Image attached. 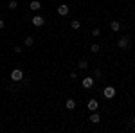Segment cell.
<instances>
[{
    "label": "cell",
    "instance_id": "cell-1",
    "mask_svg": "<svg viewBox=\"0 0 135 133\" xmlns=\"http://www.w3.org/2000/svg\"><path fill=\"white\" fill-rule=\"evenodd\" d=\"M11 79L15 83H20L22 79H23V72H22V68H15V70L11 72Z\"/></svg>",
    "mask_w": 135,
    "mask_h": 133
},
{
    "label": "cell",
    "instance_id": "cell-2",
    "mask_svg": "<svg viewBox=\"0 0 135 133\" xmlns=\"http://www.w3.org/2000/svg\"><path fill=\"white\" fill-rule=\"evenodd\" d=\"M103 95L106 97V99H114V97H115V88H114V86H110V85H108V86H104Z\"/></svg>",
    "mask_w": 135,
    "mask_h": 133
},
{
    "label": "cell",
    "instance_id": "cell-3",
    "mask_svg": "<svg viewBox=\"0 0 135 133\" xmlns=\"http://www.w3.org/2000/svg\"><path fill=\"white\" fill-rule=\"evenodd\" d=\"M117 47H119V49H128V47H130V38H128V36L119 38V41H117Z\"/></svg>",
    "mask_w": 135,
    "mask_h": 133
},
{
    "label": "cell",
    "instance_id": "cell-4",
    "mask_svg": "<svg viewBox=\"0 0 135 133\" xmlns=\"http://www.w3.org/2000/svg\"><path fill=\"white\" fill-rule=\"evenodd\" d=\"M43 23H45V20H43L42 14H36V16H32V25H34V27H43Z\"/></svg>",
    "mask_w": 135,
    "mask_h": 133
},
{
    "label": "cell",
    "instance_id": "cell-5",
    "mask_svg": "<svg viewBox=\"0 0 135 133\" xmlns=\"http://www.w3.org/2000/svg\"><path fill=\"white\" fill-rule=\"evenodd\" d=\"M81 85H83V88H92L94 86V77H83V81H81Z\"/></svg>",
    "mask_w": 135,
    "mask_h": 133
},
{
    "label": "cell",
    "instance_id": "cell-6",
    "mask_svg": "<svg viewBox=\"0 0 135 133\" xmlns=\"http://www.w3.org/2000/svg\"><path fill=\"white\" fill-rule=\"evenodd\" d=\"M58 14H60V16H67V14H69V6H67V4L58 6Z\"/></svg>",
    "mask_w": 135,
    "mask_h": 133
},
{
    "label": "cell",
    "instance_id": "cell-7",
    "mask_svg": "<svg viewBox=\"0 0 135 133\" xmlns=\"http://www.w3.org/2000/svg\"><path fill=\"white\" fill-rule=\"evenodd\" d=\"M86 108H88L90 112H95V110L99 108V102L95 101V99H90V101H88V104H86Z\"/></svg>",
    "mask_w": 135,
    "mask_h": 133
},
{
    "label": "cell",
    "instance_id": "cell-8",
    "mask_svg": "<svg viewBox=\"0 0 135 133\" xmlns=\"http://www.w3.org/2000/svg\"><path fill=\"white\" fill-rule=\"evenodd\" d=\"M29 7H31L32 11H40V9H42V4H40L38 0H32L31 4H29Z\"/></svg>",
    "mask_w": 135,
    "mask_h": 133
},
{
    "label": "cell",
    "instance_id": "cell-9",
    "mask_svg": "<svg viewBox=\"0 0 135 133\" xmlns=\"http://www.w3.org/2000/svg\"><path fill=\"white\" fill-rule=\"evenodd\" d=\"M110 29H112L114 32H117L119 29H121V23H119L117 20H112V22H110Z\"/></svg>",
    "mask_w": 135,
    "mask_h": 133
},
{
    "label": "cell",
    "instance_id": "cell-10",
    "mask_svg": "<svg viewBox=\"0 0 135 133\" xmlns=\"http://www.w3.org/2000/svg\"><path fill=\"white\" fill-rule=\"evenodd\" d=\"M65 108H67V110H74V108H76V101H74V99H67V101H65Z\"/></svg>",
    "mask_w": 135,
    "mask_h": 133
},
{
    "label": "cell",
    "instance_id": "cell-11",
    "mask_svg": "<svg viewBox=\"0 0 135 133\" xmlns=\"http://www.w3.org/2000/svg\"><path fill=\"white\" fill-rule=\"evenodd\" d=\"M88 121H90L92 124H97L99 121H101V117H99V113H95V112H94L92 115H90V119H88Z\"/></svg>",
    "mask_w": 135,
    "mask_h": 133
},
{
    "label": "cell",
    "instance_id": "cell-12",
    "mask_svg": "<svg viewBox=\"0 0 135 133\" xmlns=\"http://www.w3.org/2000/svg\"><path fill=\"white\" fill-rule=\"evenodd\" d=\"M23 45H25V47H32V45H34V38H32V36H27V38L23 40Z\"/></svg>",
    "mask_w": 135,
    "mask_h": 133
},
{
    "label": "cell",
    "instance_id": "cell-13",
    "mask_svg": "<svg viewBox=\"0 0 135 133\" xmlns=\"http://www.w3.org/2000/svg\"><path fill=\"white\" fill-rule=\"evenodd\" d=\"M90 51H92L94 54H97V52L101 51V45H99V43H92V45H90Z\"/></svg>",
    "mask_w": 135,
    "mask_h": 133
},
{
    "label": "cell",
    "instance_id": "cell-14",
    "mask_svg": "<svg viewBox=\"0 0 135 133\" xmlns=\"http://www.w3.org/2000/svg\"><path fill=\"white\" fill-rule=\"evenodd\" d=\"M70 27H72L74 31H78V29L81 27V23H79V20H72V22H70Z\"/></svg>",
    "mask_w": 135,
    "mask_h": 133
},
{
    "label": "cell",
    "instance_id": "cell-15",
    "mask_svg": "<svg viewBox=\"0 0 135 133\" xmlns=\"http://www.w3.org/2000/svg\"><path fill=\"white\" fill-rule=\"evenodd\" d=\"M7 7H9L11 11H15V9H16V7H18V4H16V0H11L9 4H7Z\"/></svg>",
    "mask_w": 135,
    "mask_h": 133
},
{
    "label": "cell",
    "instance_id": "cell-16",
    "mask_svg": "<svg viewBox=\"0 0 135 133\" xmlns=\"http://www.w3.org/2000/svg\"><path fill=\"white\" fill-rule=\"evenodd\" d=\"M78 67H79V68H81V70H85V68H86V67H88V63L85 61V60H81V61L78 63Z\"/></svg>",
    "mask_w": 135,
    "mask_h": 133
},
{
    "label": "cell",
    "instance_id": "cell-17",
    "mask_svg": "<svg viewBox=\"0 0 135 133\" xmlns=\"http://www.w3.org/2000/svg\"><path fill=\"white\" fill-rule=\"evenodd\" d=\"M92 36H94V38H99V36H101V31H99L97 27H95V29H92Z\"/></svg>",
    "mask_w": 135,
    "mask_h": 133
},
{
    "label": "cell",
    "instance_id": "cell-18",
    "mask_svg": "<svg viewBox=\"0 0 135 133\" xmlns=\"http://www.w3.org/2000/svg\"><path fill=\"white\" fill-rule=\"evenodd\" d=\"M4 27H6V22H4V20H0V29H4Z\"/></svg>",
    "mask_w": 135,
    "mask_h": 133
},
{
    "label": "cell",
    "instance_id": "cell-19",
    "mask_svg": "<svg viewBox=\"0 0 135 133\" xmlns=\"http://www.w3.org/2000/svg\"><path fill=\"white\" fill-rule=\"evenodd\" d=\"M132 124H133V126H135V117H133V119H132Z\"/></svg>",
    "mask_w": 135,
    "mask_h": 133
},
{
    "label": "cell",
    "instance_id": "cell-20",
    "mask_svg": "<svg viewBox=\"0 0 135 133\" xmlns=\"http://www.w3.org/2000/svg\"><path fill=\"white\" fill-rule=\"evenodd\" d=\"M0 2H2V0H0Z\"/></svg>",
    "mask_w": 135,
    "mask_h": 133
}]
</instances>
